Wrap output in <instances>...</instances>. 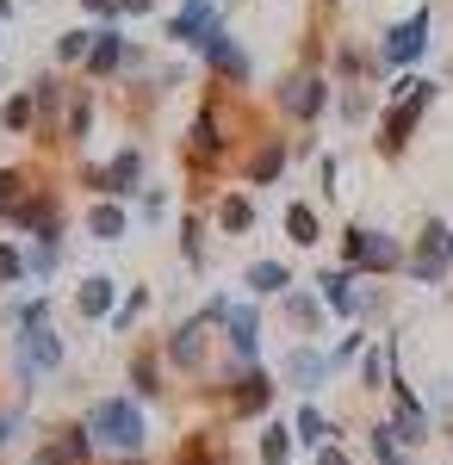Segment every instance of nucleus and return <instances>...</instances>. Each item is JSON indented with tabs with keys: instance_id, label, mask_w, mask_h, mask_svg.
<instances>
[{
	"instance_id": "b1692460",
	"label": "nucleus",
	"mask_w": 453,
	"mask_h": 465,
	"mask_svg": "<svg viewBox=\"0 0 453 465\" xmlns=\"http://www.w3.org/2000/svg\"><path fill=\"white\" fill-rule=\"evenodd\" d=\"M175 465H230V447H224V434H217V429H193L186 440H180Z\"/></svg>"
},
{
	"instance_id": "de8ad7c7",
	"label": "nucleus",
	"mask_w": 453,
	"mask_h": 465,
	"mask_svg": "<svg viewBox=\"0 0 453 465\" xmlns=\"http://www.w3.org/2000/svg\"><path fill=\"white\" fill-rule=\"evenodd\" d=\"M168 217V193L162 186H143V223H162Z\"/></svg>"
},
{
	"instance_id": "79ce46f5",
	"label": "nucleus",
	"mask_w": 453,
	"mask_h": 465,
	"mask_svg": "<svg viewBox=\"0 0 453 465\" xmlns=\"http://www.w3.org/2000/svg\"><path fill=\"white\" fill-rule=\"evenodd\" d=\"M143 311H149V292H143V286H137V292H125V298H118V311H112V329L125 335V329H131Z\"/></svg>"
},
{
	"instance_id": "f8f14e48",
	"label": "nucleus",
	"mask_w": 453,
	"mask_h": 465,
	"mask_svg": "<svg viewBox=\"0 0 453 465\" xmlns=\"http://www.w3.org/2000/svg\"><path fill=\"white\" fill-rule=\"evenodd\" d=\"M323 106H329V81H323V74L298 69V74L279 81V112H286V118L311 124V118H323Z\"/></svg>"
},
{
	"instance_id": "c9c22d12",
	"label": "nucleus",
	"mask_w": 453,
	"mask_h": 465,
	"mask_svg": "<svg viewBox=\"0 0 453 465\" xmlns=\"http://www.w3.org/2000/svg\"><path fill=\"white\" fill-rule=\"evenodd\" d=\"M336 74H342V87H354V81H367V74H373V63H367V50L342 37V44H336Z\"/></svg>"
},
{
	"instance_id": "9d476101",
	"label": "nucleus",
	"mask_w": 453,
	"mask_h": 465,
	"mask_svg": "<svg viewBox=\"0 0 453 465\" xmlns=\"http://www.w3.org/2000/svg\"><path fill=\"white\" fill-rule=\"evenodd\" d=\"M311 286H317V298H323V311L342 317V322H354L373 304V292H360V273H354V267H323Z\"/></svg>"
},
{
	"instance_id": "09e8293b",
	"label": "nucleus",
	"mask_w": 453,
	"mask_h": 465,
	"mask_svg": "<svg viewBox=\"0 0 453 465\" xmlns=\"http://www.w3.org/2000/svg\"><path fill=\"white\" fill-rule=\"evenodd\" d=\"M81 6H87L100 25H118V0H81Z\"/></svg>"
},
{
	"instance_id": "c03bdc74",
	"label": "nucleus",
	"mask_w": 453,
	"mask_h": 465,
	"mask_svg": "<svg viewBox=\"0 0 453 465\" xmlns=\"http://www.w3.org/2000/svg\"><path fill=\"white\" fill-rule=\"evenodd\" d=\"M367 447H373V460H379V465H391L398 453H404L398 434H391V422H373V429H367Z\"/></svg>"
},
{
	"instance_id": "39448f33",
	"label": "nucleus",
	"mask_w": 453,
	"mask_h": 465,
	"mask_svg": "<svg viewBox=\"0 0 453 465\" xmlns=\"http://www.w3.org/2000/svg\"><path fill=\"white\" fill-rule=\"evenodd\" d=\"M435 13L428 6H417L410 19H398V25H385V37H379V69L385 74H404L410 63H422L428 56V44H435Z\"/></svg>"
},
{
	"instance_id": "5701e85b",
	"label": "nucleus",
	"mask_w": 453,
	"mask_h": 465,
	"mask_svg": "<svg viewBox=\"0 0 453 465\" xmlns=\"http://www.w3.org/2000/svg\"><path fill=\"white\" fill-rule=\"evenodd\" d=\"M243 286H248V298H279V292H292L298 280H292V267H286V261H248V267H243Z\"/></svg>"
},
{
	"instance_id": "6ab92c4d",
	"label": "nucleus",
	"mask_w": 453,
	"mask_h": 465,
	"mask_svg": "<svg viewBox=\"0 0 453 465\" xmlns=\"http://www.w3.org/2000/svg\"><path fill=\"white\" fill-rule=\"evenodd\" d=\"M286 162H292V137H261L243 162V180L248 186H274V180L286 174Z\"/></svg>"
},
{
	"instance_id": "dca6fc26",
	"label": "nucleus",
	"mask_w": 453,
	"mask_h": 465,
	"mask_svg": "<svg viewBox=\"0 0 453 465\" xmlns=\"http://www.w3.org/2000/svg\"><path fill=\"white\" fill-rule=\"evenodd\" d=\"M217 32H224V13H217L211 0H186L175 19H168V37H175V44H186V50H206Z\"/></svg>"
},
{
	"instance_id": "a211bd4d",
	"label": "nucleus",
	"mask_w": 453,
	"mask_h": 465,
	"mask_svg": "<svg viewBox=\"0 0 453 465\" xmlns=\"http://www.w3.org/2000/svg\"><path fill=\"white\" fill-rule=\"evenodd\" d=\"M69 81L63 74H37L32 81V106H37V137H50V143H63V131H56V112L69 106Z\"/></svg>"
},
{
	"instance_id": "cd10ccee",
	"label": "nucleus",
	"mask_w": 453,
	"mask_h": 465,
	"mask_svg": "<svg viewBox=\"0 0 453 465\" xmlns=\"http://www.w3.org/2000/svg\"><path fill=\"white\" fill-rule=\"evenodd\" d=\"M286 236H292V249H317V242H323V217H317V205L292 199V205H286Z\"/></svg>"
},
{
	"instance_id": "603ef678",
	"label": "nucleus",
	"mask_w": 453,
	"mask_h": 465,
	"mask_svg": "<svg viewBox=\"0 0 453 465\" xmlns=\"http://www.w3.org/2000/svg\"><path fill=\"white\" fill-rule=\"evenodd\" d=\"M131 13H156V0H118V19H131Z\"/></svg>"
},
{
	"instance_id": "37998d69",
	"label": "nucleus",
	"mask_w": 453,
	"mask_h": 465,
	"mask_svg": "<svg viewBox=\"0 0 453 465\" xmlns=\"http://www.w3.org/2000/svg\"><path fill=\"white\" fill-rule=\"evenodd\" d=\"M367 112H373V94L354 81V87H342V124H367Z\"/></svg>"
},
{
	"instance_id": "7c9ffc66",
	"label": "nucleus",
	"mask_w": 453,
	"mask_h": 465,
	"mask_svg": "<svg viewBox=\"0 0 453 465\" xmlns=\"http://www.w3.org/2000/svg\"><path fill=\"white\" fill-rule=\"evenodd\" d=\"M292 447H298V434H292V422H267V429H261V440H255V453H261V465H292Z\"/></svg>"
},
{
	"instance_id": "864d4df0",
	"label": "nucleus",
	"mask_w": 453,
	"mask_h": 465,
	"mask_svg": "<svg viewBox=\"0 0 453 465\" xmlns=\"http://www.w3.org/2000/svg\"><path fill=\"white\" fill-rule=\"evenodd\" d=\"M13 6H19V0H0V19H13Z\"/></svg>"
},
{
	"instance_id": "f03ea898",
	"label": "nucleus",
	"mask_w": 453,
	"mask_h": 465,
	"mask_svg": "<svg viewBox=\"0 0 453 465\" xmlns=\"http://www.w3.org/2000/svg\"><path fill=\"white\" fill-rule=\"evenodd\" d=\"M435 94H441V81H422V74H410V94L385 106L379 137H373V149H379L385 162H398V155L410 149V137H417V124H422V112L435 106Z\"/></svg>"
},
{
	"instance_id": "2f4dec72",
	"label": "nucleus",
	"mask_w": 453,
	"mask_h": 465,
	"mask_svg": "<svg viewBox=\"0 0 453 465\" xmlns=\"http://www.w3.org/2000/svg\"><path fill=\"white\" fill-rule=\"evenodd\" d=\"M87 131H94V94H87V87H75L69 112H63V143H87Z\"/></svg>"
},
{
	"instance_id": "1a4fd4ad",
	"label": "nucleus",
	"mask_w": 453,
	"mask_h": 465,
	"mask_svg": "<svg viewBox=\"0 0 453 465\" xmlns=\"http://www.w3.org/2000/svg\"><path fill=\"white\" fill-rule=\"evenodd\" d=\"M224 149H230V137L217 124V100H206V106L193 112V124H186V168L193 174H211L224 162Z\"/></svg>"
},
{
	"instance_id": "5fc2aeb1",
	"label": "nucleus",
	"mask_w": 453,
	"mask_h": 465,
	"mask_svg": "<svg viewBox=\"0 0 453 465\" xmlns=\"http://www.w3.org/2000/svg\"><path fill=\"white\" fill-rule=\"evenodd\" d=\"M391 465H417V460H410V453H398V460H391Z\"/></svg>"
},
{
	"instance_id": "4468645a",
	"label": "nucleus",
	"mask_w": 453,
	"mask_h": 465,
	"mask_svg": "<svg viewBox=\"0 0 453 465\" xmlns=\"http://www.w3.org/2000/svg\"><path fill=\"white\" fill-rule=\"evenodd\" d=\"M224 348L237 354V366H261V304H230L224 317Z\"/></svg>"
},
{
	"instance_id": "f257e3e1",
	"label": "nucleus",
	"mask_w": 453,
	"mask_h": 465,
	"mask_svg": "<svg viewBox=\"0 0 453 465\" xmlns=\"http://www.w3.org/2000/svg\"><path fill=\"white\" fill-rule=\"evenodd\" d=\"M81 429L94 434V447H112L125 460H137L143 447H149V416H143L137 397H94L87 416H81Z\"/></svg>"
},
{
	"instance_id": "a19ab883",
	"label": "nucleus",
	"mask_w": 453,
	"mask_h": 465,
	"mask_svg": "<svg viewBox=\"0 0 453 465\" xmlns=\"http://www.w3.org/2000/svg\"><path fill=\"white\" fill-rule=\"evenodd\" d=\"M87 50H94V32H81V25L56 37V63H87Z\"/></svg>"
},
{
	"instance_id": "e433bc0d",
	"label": "nucleus",
	"mask_w": 453,
	"mask_h": 465,
	"mask_svg": "<svg viewBox=\"0 0 453 465\" xmlns=\"http://www.w3.org/2000/svg\"><path fill=\"white\" fill-rule=\"evenodd\" d=\"M323 354H329V372L354 366V360L367 354V329H342V341H336V348H323Z\"/></svg>"
},
{
	"instance_id": "a18cd8bd",
	"label": "nucleus",
	"mask_w": 453,
	"mask_h": 465,
	"mask_svg": "<svg viewBox=\"0 0 453 465\" xmlns=\"http://www.w3.org/2000/svg\"><path fill=\"white\" fill-rule=\"evenodd\" d=\"M336 180H342V162H336V155H317V186H323V199H336V193H342Z\"/></svg>"
},
{
	"instance_id": "a878e982",
	"label": "nucleus",
	"mask_w": 453,
	"mask_h": 465,
	"mask_svg": "<svg viewBox=\"0 0 453 465\" xmlns=\"http://www.w3.org/2000/svg\"><path fill=\"white\" fill-rule=\"evenodd\" d=\"M292 434H298V447H311V453H317V447H329V440H336L342 429H336V422H329V416L317 410L311 397H305V403L292 410Z\"/></svg>"
},
{
	"instance_id": "bb28decb",
	"label": "nucleus",
	"mask_w": 453,
	"mask_h": 465,
	"mask_svg": "<svg viewBox=\"0 0 453 465\" xmlns=\"http://www.w3.org/2000/svg\"><path fill=\"white\" fill-rule=\"evenodd\" d=\"M391 372H398V341L385 335L379 348H367V354H360V391H385V385H391Z\"/></svg>"
},
{
	"instance_id": "8fccbe9b",
	"label": "nucleus",
	"mask_w": 453,
	"mask_h": 465,
	"mask_svg": "<svg viewBox=\"0 0 453 465\" xmlns=\"http://www.w3.org/2000/svg\"><path fill=\"white\" fill-rule=\"evenodd\" d=\"M13 429H19V410H0V453L13 447Z\"/></svg>"
},
{
	"instance_id": "49530a36",
	"label": "nucleus",
	"mask_w": 453,
	"mask_h": 465,
	"mask_svg": "<svg viewBox=\"0 0 453 465\" xmlns=\"http://www.w3.org/2000/svg\"><path fill=\"white\" fill-rule=\"evenodd\" d=\"M25 193H32V186H25V174H19V168H0V205H19Z\"/></svg>"
},
{
	"instance_id": "393cba45",
	"label": "nucleus",
	"mask_w": 453,
	"mask_h": 465,
	"mask_svg": "<svg viewBox=\"0 0 453 465\" xmlns=\"http://www.w3.org/2000/svg\"><path fill=\"white\" fill-rule=\"evenodd\" d=\"M125 230H131V212L118 199H94L87 205V236L94 242H125Z\"/></svg>"
},
{
	"instance_id": "ea45409f",
	"label": "nucleus",
	"mask_w": 453,
	"mask_h": 465,
	"mask_svg": "<svg viewBox=\"0 0 453 465\" xmlns=\"http://www.w3.org/2000/svg\"><path fill=\"white\" fill-rule=\"evenodd\" d=\"M6 322H13V329H37V322H50V292H44V298H25V304H13Z\"/></svg>"
},
{
	"instance_id": "20e7f679",
	"label": "nucleus",
	"mask_w": 453,
	"mask_h": 465,
	"mask_svg": "<svg viewBox=\"0 0 453 465\" xmlns=\"http://www.w3.org/2000/svg\"><path fill=\"white\" fill-rule=\"evenodd\" d=\"M404 273H410L417 286H441L453 273V223L448 217H428L417 230V249L404 254Z\"/></svg>"
},
{
	"instance_id": "72a5a7b5",
	"label": "nucleus",
	"mask_w": 453,
	"mask_h": 465,
	"mask_svg": "<svg viewBox=\"0 0 453 465\" xmlns=\"http://www.w3.org/2000/svg\"><path fill=\"white\" fill-rule=\"evenodd\" d=\"M0 131H13V137H32V131H37V106H32V87H25V94H13V100L0 106Z\"/></svg>"
},
{
	"instance_id": "c85d7f7f",
	"label": "nucleus",
	"mask_w": 453,
	"mask_h": 465,
	"mask_svg": "<svg viewBox=\"0 0 453 465\" xmlns=\"http://www.w3.org/2000/svg\"><path fill=\"white\" fill-rule=\"evenodd\" d=\"M255 230V199L248 193H224L217 199V236H248Z\"/></svg>"
},
{
	"instance_id": "58836bf2",
	"label": "nucleus",
	"mask_w": 453,
	"mask_h": 465,
	"mask_svg": "<svg viewBox=\"0 0 453 465\" xmlns=\"http://www.w3.org/2000/svg\"><path fill=\"white\" fill-rule=\"evenodd\" d=\"M32 273H25V249L19 242H0V286H25Z\"/></svg>"
},
{
	"instance_id": "6e6552de",
	"label": "nucleus",
	"mask_w": 453,
	"mask_h": 465,
	"mask_svg": "<svg viewBox=\"0 0 453 465\" xmlns=\"http://www.w3.org/2000/svg\"><path fill=\"white\" fill-rule=\"evenodd\" d=\"M81 186H87V193H100V199H118V205H125L131 193H143V149L125 143L112 162H87V168H81Z\"/></svg>"
},
{
	"instance_id": "4c0bfd02",
	"label": "nucleus",
	"mask_w": 453,
	"mask_h": 465,
	"mask_svg": "<svg viewBox=\"0 0 453 465\" xmlns=\"http://www.w3.org/2000/svg\"><path fill=\"white\" fill-rule=\"evenodd\" d=\"M180 261H186V267H206V223H199V217L180 223Z\"/></svg>"
},
{
	"instance_id": "4be33fe9",
	"label": "nucleus",
	"mask_w": 453,
	"mask_h": 465,
	"mask_svg": "<svg viewBox=\"0 0 453 465\" xmlns=\"http://www.w3.org/2000/svg\"><path fill=\"white\" fill-rule=\"evenodd\" d=\"M125 50H131V37H118V25H100L94 32V50H87V81H100V74H118L125 69Z\"/></svg>"
},
{
	"instance_id": "7ed1b4c3",
	"label": "nucleus",
	"mask_w": 453,
	"mask_h": 465,
	"mask_svg": "<svg viewBox=\"0 0 453 465\" xmlns=\"http://www.w3.org/2000/svg\"><path fill=\"white\" fill-rule=\"evenodd\" d=\"M224 317H230V298L217 292V298H206V311H199V317L175 322V335H168L162 360L180 366V372H199V366H206V348H211V322H224Z\"/></svg>"
},
{
	"instance_id": "473e14b6",
	"label": "nucleus",
	"mask_w": 453,
	"mask_h": 465,
	"mask_svg": "<svg viewBox=\"0 0 453 465\" xmlns=\"http://www.w3.org/2000/svg\"><path fill=\"white\" fill-rule=\"evenodd\" d=\"M131 391H137L143 403H149V397H162V360L149 354V348L131 354Z\"/></svg>"
},
{
	"instance_id": "0eeeda50",
	"label": "nucleus",
	"mask_w": 453,
	"mask_h": 465,
	"mask_svg": "<svg viewBox=\"0 0 453 465\" xmlns=\"http://www.w3.org/2000/svg\"><path fill=\"white\" fill-rule=\"evenodd\" d=\"M56 366H63V335H56L50 322L13 335V379H19V391H32L37 372H56Z\"/></svg>"
},
{
	"instance_id": "412c9836",
	"label": "nucleus",
	"mask_w": 453,
	"mask_h": 465,
	"mask_svg": "<svg viewBox=\"0 0 453 465\" xmlns=\"http://www.w3.org/2000/svg\"><path fill=\"white\" fill-rule=\"evenodd\" d=\"M75 311L87 322H112V311H118V280L112 273H87L81 292H75Z\"/></svg>"
},
{
	"instance_id": "9b49d317",
	"label": "nucleus",
	"mask_w": 453,
	"mask_h": 465,
	"mask_svg": "<svg viewBox=\"0 0 453 465\" xmlns=\"http://www.w3.org/2000/svg\"><path fill=\"white\" fill-rule=\"evenodd\" d=\"M0 223L32 230V236H63V199H56V193H44V186H32L19 205H0Z\"/></svg>"
},
{
	"instance_id": "f704fd0d",
	"label": "nucleus",
	"mask_w": 453,
	"mask_h": 465,
	"mask_svg": "<svg viewBox=\"0 0 453 465\" xmlns=\"http://www.w3.org/2000/svg\"><path fill=\"white\" fill-rule=\"evenodd\" d=\"M56 261H63V236H37L32 249H25V273H32V280H50Z\"/></svg>"
},
{
	"instance_id": "f3484780",
	"label": "nucleus",
	"mask_w": 453,
	"mask_h": 465,
	"mask_svg": "<svg viewBox=\"0 0 453 465\" xmlns=\"http://www.w3.org/2000/svg\"><path fill=\"white\" fill-rule=\"evenodd\" d=\"M286 385L298 397H317L329 385V354L311 348V341H292V354H286Z\"/></svg>"
},
{
	"instance_id": "423d86ee",
	"label": "nucleus",
	"mask_w": 453,
	"mask_h": 465,
	"mask_svg": "<svg viewBox=\"0 0 453 465\" xmlns=\"http://www.w3.org/2000/svg\"><path fill=\"white\" fill-rule=\"evenodd\" d=\"M342 267H354V273H404V249L373 223H348L342 230Z\"/></svg>"
},
{
	"instance_id": "3c124183",
	"label": "nucleus",
	"mask_w": 453,
	"mask_h": 465,
	"mask_svg": "<svg viewBox=\"0 0 453 465\" xmlns=\"http://www.w3.org/2000/svg\"><path fill=\"white\" fill-rule=\"evenodd\" d=\"M317 465H354V460L336 447V440H329V447H317Z\"/></svg>"
},
{
	"instance_id": "2eb2a0df",
	"label": "nucleus",
	"mask_w": 453,
	"mask_h": 465,
	"mask_svg": "<svg viewBox=\"0 0 453 465\" xmlns=\"http://www.w3.org/2000/svg\"><path fill=\"white\" fill-rule=\"evenodd\" d=\"M94 460V434L81 429V422H63V429H50L37 440L32 465H87Z\"/></svg>"
},
{
	"instance_id": "c756f323",
	"label": "nucleus",
	"mask_w": 453,
	"mask_h": 465,
	"mask_svg": "<svg viewBox=\"0 0 453 465\" xmlns=\"http://www.w3.org/2000/svg\"><path fill=\"white\" fill-rule=\"evenodd\" d=\"M286 322H292L298 335H317V329H323V298L305 292V286H292L286 292Z\"/></svg>"
},
{
	"instance_id": "ddd939ff",
	"label": "nucleus",
	"mask_w": 453,
	"mask_h": 465,
	"mask_svg": "<svg viewBox=\"0 0 453 465\" xmlns=\"http://www.w3.org/2000/svg\"><path fill=\"white\" fill-rule=\"evenodd\" d=\"M274 379L261 372V366H243L230 385H224V397H230V416H243V422H255V416H267L274 410Z\"/></svg>"
},
{
	"instance_id": "aec40b11",
	"label": "nucleus",
	"mask_w": 453,
	"mask_h": 465,
	"mask_svg": "<svg viewBox=\"0 0 453 465\" xmlns=\"http://www.w3.org/2000/svg\"><path fill=\"white\" fill-rule=\"evenodd\" d=\"M199 56L211 63V74H217V81H237V87H248V74H255L248 50H243V44H237L230 32H217V37L206 44V50H199Z\"/></svg>"
}]
</instances>
